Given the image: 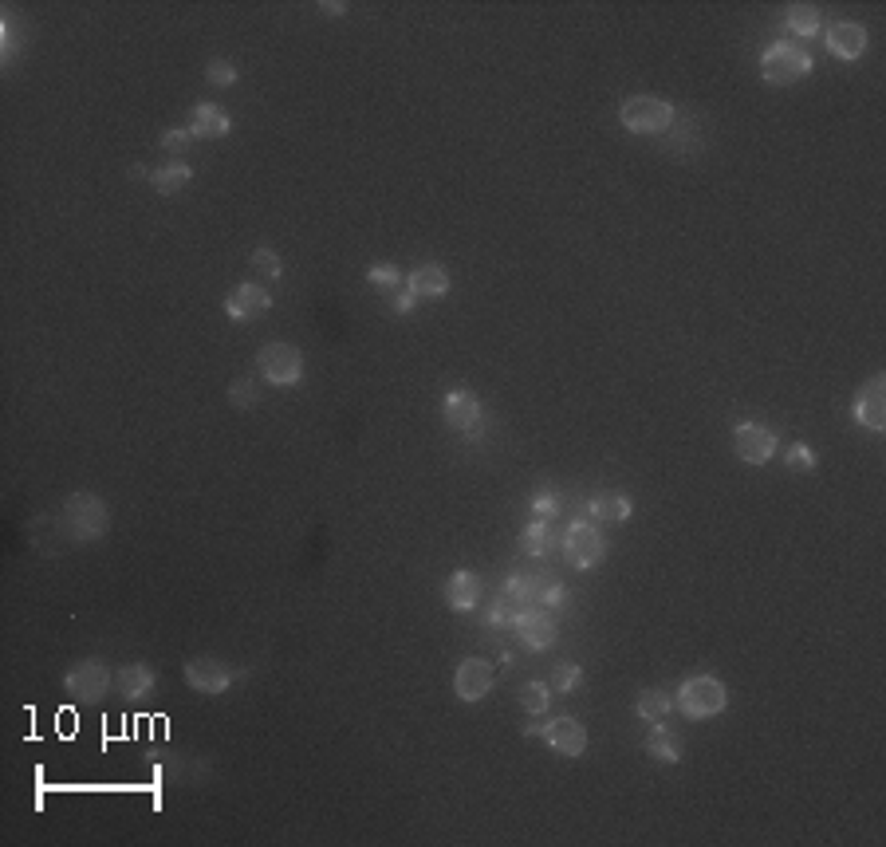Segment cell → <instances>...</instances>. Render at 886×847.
Returning <instances> with one entry per match:
<instances>
[{
	"mask_svg": "<svg viewBox=\"0 0 886 847\" xmlns=\"http://www.w3.org/2000/svg\"><path fill=\"white\" fill-rule=\"evenodd\" d=\"M107 528H111V509H107V501H103L99 493L79 489V493H71L64 501V509H60V532H64L71 544H95V540L107 536Z\"/></svg>",
	"mask_w": 886,
	"mask_h": 847,
	"instance_id": "obj_1",
	"label": "cell"
},
{
	"mask_svg": "<svg viewBox=\"0 0 886 847\" xmlns=\"http://www.w3.org/2000/svg\"><path fill=\"white\" fill-rule=\"evenodd\" d=\"M812 67H816L812 52L800 48V44H788V40H776L760 52V79L768 87H792V83L808 79Z\"/></svg>",
	"mask_w": 886,
	"mask_h": 847,
	"instance_id": "obj_2",
	"label": "cell"
},
{
	"mask_svg": "<svg viewBox=\"0 0 886 847\" xmlns=\"http://www.w3.org/2000/svg\"><path fill=\"white\" fill-rule=\"evenodd\" d=\"M674 706L690 721H709L729 706V686L713 674H690V678H682V686L674 694Z\"/></svg>",
	"mask_w": 886,
	"mask_h": 847,
	"instance_id": "obj_3",
	"label": "cell"
},
{
	"mask_svg": "<svg viewBox=\"0 0 886 847\" xmlns=\"http://www.w3.org/2000/svg\"><path fill=\"white\" fill-rule=\"evenodd\" d=\"M619 123L631 134H666L674 127V103L658 95H631L619 107Z\"/></svg>",
	"mask_w": 886,
	"mask_h": 847,
	"instance_id": "obj_4",
	"label": "cell"
},
{
	"mask_svg": "<svg viewBox=\"0 0 886 847\" xmlns=\"http://www.w3.org/2000/svg\"><path fill=\"white\" fill-rule=\"evenodd\" d=\"M115 686V670L103 662V658H79L75 666H67L64 674V690L75 702H103Z\"/></svg>",
	"mask_w": 886,
	"mask_h": 847,
	"instance_id": "obj_5",
	"label": "cell"
},
{
	"mask_svg": "<svg viewBox=\"0 0 886 847\" xmlns=\"http://www.w3.org/2000/svg\"><path fill=\"white\" fill-rule=\"evenodd\" d=\"M524 737L548 741V749L560 753V757H583V749H587V725H583L579 717H568V714L524 725Z\"/></svg>",
	"mask_w": 886,
	"mask_h": 847,
	"instance_id": "obj_6",
	"label": "cell"
},
{
	"mask_svg": "<svg viewBox=\"0 0 886 847\" xmlns=\"http://www.w3.org/2000/svg\"><path fill=\"white\" fill-rule=\"evenodd\" d=\"M256 367L272 387H296L304 379V355L296 343H284V339L264 343L256 355Z\"/></svg>",
	"mask_w": 886,
	"mask_h": 847,
	"instance_id": "obj_7",
	"label": "cell"
},
{
	"mask_svg": "<svg viewBox=\"0 0 886 847\" xmlns=\"http://www.w3.org/2000/svg\"><path fill=\"white\" fill-rule=\"evenodd\" d=\"M564 548H568V564L575 572H591V568L603 564V556H607V540H603V532L595 528V521H571L568 536H564Z\"/></svg>",
	"mask_w": 886,
	"mask_h": 847,
	"instance_id": "obj_8",
	"label": "cell"
},
{
	"mask_svg": "<svg viewBox=\"0 0 886 847\" xmlns=\"http://www.w3.org/2000/svg\"><path fill=\"white\" fill-rule=\"evenodd\" d=\"M512 631L520 635V643H524L528 651H552L556 639H560V623H556L552 611H544V607H516Z\"/></svg>",
	"mask_w": 886,
	"mask_h": 847,
	"instance_id": "obj_9",
	"label": "cell"
},
{
	"mask_svg": "<svg viewBox=\"0 0 886 847\" xmlns=\"http://www.w3.org/2000/svg\"><path fill=\"white\" fill-rule=\"evenodd\" d=\"M493 686H497V670H493V662L489 658H461L457 662V670H453V690H457V698L461 702H485L489 694H493Z\"/></svg>",
	"mask_w": 886,
	"mask_h": 847,
	"instance_id": "obj_10",
	"label": "cell"
},
{
	"mask_svg": "<svg viewBox=\"0 0 886 847\" xmlns=\"http://www.w3.org/2000/svg\"><path fill=\"white\" fill-rule=\"evenodd\" d=\"M780 450V438L768 430V426H760V422H737V430H733V454L741 457L745 465H768L772 457Z\"/></svg>",
	"mask_w": 886,
	"mask_h": 847,
	"instance_id": "obj_11",
	"label": "cell"
},
{
	"mask_svg": "<svg viewBox=\"0 0 886 847\" xmlns=\"http://www.w3.org/2000/svg\"><path fill=\"white\" fill-rule=\"evenodd\" d=\"M481 414H485V406H481V398L469 391V387H453V391H445L442 398V418L445 426H453V430H461V434H481Z\"/></svg>",
	"mask_w": 886,
	"mask_h": 847,
	"instance_id": "obj_12",
	"label": "cell"
},
{
	"mask_svg": "<svg viewBox=\"0 0 886 847\" xmlns=\"http://www.w3.org/2000/svg\"><path fill=\"white\" fill-rule=\"evenodd\" d=\"M182 678H186V686H193L197 694H225V690L233 686V670H229L221 658H213V654L190 658V662L182 666Z\"/></svg>",
	"mask_w": 886,
	"mask_h": 847,
	"instance_id": "obj_13",
	"label": "cell"
},
{
	"mask_svg": "<svg viewBox=\"0 0 886 847\" xmlns=\"http://www.w3.org/2000/svg\"><path fill=\"white\" fill-rule=\"evenodd\" d=\"M268 308H272V292H268L264 284H256V280L237 284V288L225 296V316H229L233 324H249L256 316H264Z\"/></svg>",
	"mask_w": 886,
	"mask_h": 847,
	"instance_id": "obj_14",
	"label": "cell"
},
{
	"mask_svg": "<svg viewBox=\"0 0 886 847\" xmlns=\"http://www.w3.org/2000/svg\"><path fill=\"white\" fill-rule=\"evenodd\" d=\"M851 414H855V422L867 426L871 434H883L886 430V375L867 379V387L855 394Z\"/></svg>",
	"mask_w": 886,
	"mask_h": 847,
	"instance_id": "obj_15",
	"label": "cell"
},
{
	"mask_svg": "<svg viewBox=\"0 0 886 847\" xmlns=\"http://www.w3.org/2000/svg\"><path fill=\"white\" fill-rule=\"evenodd\" d=\"M823 44L835 60H859L867 52V28L859 20H835V24H827Z\"/></svg>",
	"mask_w": 886,
	"mask_h": 847,
	"instance_id": "obj_16",
	"label": "cell"
},
{
	"mask_svg": "<svg viewBox=\"0 0 886 847\" xmlns=\"http://www.w3.org/2000/svg\"><path fill=\"white\" fill-rule=\"evenodd\" d=\"M442 595L449 611H477V603H481V576L469 572V568H457V572L445 580Z\"/></svg>",
	"mask_w": 886,
	"mask_h": 847,
	"instance_id": "obj_17",
	"label": "cell"
},
{
	"mask_svg": "<svg viewBox=\"0 0 886 847\" xmlns=\"http://www.w3.org/2000/svg\"><path fill=\"white\" fill-rule=\"evenodd\" d=\"M406 288L414 292V300H438V296H445V292L453 288V280H449L445 264L426 261V264H418V268L406 276Z\"/></svg>",
	"mask_w": 886,
	"mask_h": 847,
	"instance_id": "obj_18",
	"label": "cell"
},
{
	"mask_svg": "<svg viewBox=\"0 0 886 847\" xmlns=\"http://www.w3.org/2000/svg\"><path fill=\"white\" fill-rule=\"evenodd\" d=\"M646 753H650L654 761H662V765H678V761L686 757V737H682L674 725L654 721V729L646 733Z\"/></svg>",
	"mask_w": 886,
	"mask_h": 847,
	"instance_id": "obj_19",
	"label": "cell"
},
{
	"mask_svg": "<svg viewBox=\"0 0 886 847\" xmlns=\"http://www.w3.org/2000/svg\"><path fill=\"white\" fill-rule=\"evenodd\" d=\"M115 690L127 698V702H146L154 690H158V678L146 662H130L123 670H115Z\"/></svg>",
	"mask_w": 886,
	"mask_h": 847,
	"instance_id": "obj_20",
	"label": "cell"
},
{
	"mask_svg": "<svg viewBox=\"0 0 886 847\" xmlns=\"http://www.w3.org/2000/svg\"><path fill=\"white\" fill-rule=\"evenodd\" d=\"M190 131L193 138H225L233 131V119L225 115V107L217 103H197L190 115Z\"/></svg>",
	"mask_w": 886,
	"mask_h": 847,
	"instance_id": "obj_21",
	"label": "cell"
},
{
	"mask_svg": "<svg viewBox=\"0 0 886 847\" xmlns=\"http://www.w3.org/2000/svg\"><path fill=\"white\" fill-rule=\"evenodd\" d=\"M784 24H788V32H792V36L812 40V36H820V32H823V12L816 8V4L800 0V4H792V8L784 12Z\"/></svg>",
	"mask_w": 886,
	"mask_h": 847,
	"instance_id": "obj_22",
	"label": "cell"
},
{
	"mask_svg": "<svg viewBox=\"0 0 886 847\" xmlns=\"http://www.w3.org/2000/svg\"><path fill=\"white\" fill-rule=\"evenodd\" d=\"M587 513H591V521H603V524H627L634 513L631 497H623V493H611V497H595V501H587Z\"/></svg>",
	"mask_w": 886,
	"mask_h": 847,
	"instance_id": "obj_23",
	"label": "cell"
},
{
	"mask_svg": "<svg viewBox=\"0 0 886 847\" xmlns=\"http://www.w3.org/2000/svg\"><path fill=\"white\" fill-rule=\"evenodd\" d=\"M674 710V698L666 694V690H658V686H650V690H642L638 694V702H634V714L642 717V721H666V714Z\"/></svg>",
	"mask_w": 886,
	"mask_h": 847,
	"instance_id": "obj_24",
	"label": "cell"
},
{
	"mask_svg": "<svg viewBox=\"0 0 886 847\" xmlns=\"http://www.w3.org/2000/svg\"><path fill=\"white\" fill-rule=\"evenodd\" d=\"M150 182H154V190L162 197H170V194H178V190H186L193 182V170L186 166V162H170V166H162V170H154L150 174Z\"/></svg>",
	"mask_w": 886,
	"mask_h": 847,
	"instance_id": "obj_25",
	"label": "cell"
},
{
	"mask_svg": "<svg viewBox=\"0 0 886 847\" xmlns=\"http://www.w3.org/2000/svg\"><path fill=\"white\" fill-rule=\"evenodd\" d=\"M512 607H536V595H540V580L536 576H508L505 587H501Z\"/></svg>",
	"mask_w": 886,
	"mask_h": 847,
	"instance_id": "obj_26",
	"label": "cell"
},
{
	"mask_svg": "<svg viewBox=\"0 0 886 847\" xmlns=\"http://www.w3.org/2000/svg\"><path fill=\"white\" fill-rule=\"evenodd\" d=\"M520 706L532 717H544L548 706H552V686L540 682V678H536V682H524V686H520Z\"/></svg>",
	"mask_w": 886,
	"mask_h": 847,
	"instance_id": "obj_27",
	"label": "cell"
},
{
	"mask_svg": "<svg viewBox=\"0 0 886 847\" xmlns=\"http://www.w3.org/2000/svg\"><path fill=\"white\" fill-rule=\"evenodd\" d=\"M556 694H575L579 686H583V666L579 662H560L556 670H552V682H548Z\"/></svg>",
	"mask_w": 886,
	"mask_h": 847,
	"instance_id": "obj_28",
	"label": "cell"
},
{
	"mask_svg": "<svg viewBox=\"0 0 886 847\" xmlns=\"http://www.w3.org/2000/svg\"><path fill=\"white\" fill-rule=\"evenodd\" d=\"M560 509H564V501H560L556 489H540V493L532 497V521H556Z\"/></svg>",
	"mask_w": 886,
	"mask_h": 847,
	"instance_id": "obj_29",
	"label": "cell"
},
{
	"mask_svg": "<svg viewBox=\"0 0 886 847\" xmlns=\"http://www.w3.org/2000/svg\"><path fill=\"white\" fill-rule=\"evenodd\" d=\"M249 261H253L256 276H264V280H280V276H284V261H280L276 249H264V245H260V249H253Z\"/></svg>",
	"mask_w": 886,
	"mask_h": 847,
	"instance_id": "obj_30",
	"label": "cell"
},
{
	"mask_svg": "<svg viewBox=\"0 0 886 847\" xmlns=\"http://www.w3.org/2000/svg\"><path fill=\"white\" fill-rule=\"evenodd\" d=\"M520 548L528 556H544L548 552V521H528V528L520 532Z\"/></svg>",
	"mask_w": 886,
	"mask_h": 847,
	"instance_id": "obj_31",
	"label": "cell"
},
{
	"mask_svg": "<svg viewBox=\"0 0 886 847\" xmlns=\"http://www.w3.org/2000/svg\"><path fill=\"white\" fill-rule=\"evenodd\" d=\"M568 603V587L560 584V580H540V595H536V607H544V611H560Z\"/></svg>",
	"mask_w": 886,
	"mask_h": 847,
	"instance_id": "obj_32",
	"label": "cell"
},
{
	"mask_svg": "<svg viewBox=\"0 0 886 847\" xmlns=\"http://www.w3.org/2000/svg\"><path fill=\"white\" fill-rule=\"evenodd\" d=\"M229 402H233V406H241V410H249V406H256V402H260V391H256L253 375H241V379H233V383H229Z\"/></svg>",
	"mask_w": 886,
	"mask_h": 847,
	"instance_id": "obj_33",
	"label": "cell"
},
{
	"mask_svg": "<svg viewBox=\"0 0 886 847\" xmlns=\"http://www.w3.org/2000/svg\"><path fill=\"white\" fill-rule=\"evenodd\" d=\"M367 280L375 284V288H394V284H402V268L398 264H371L367 268Z\"/></svg>",
	"mask_w": 886,
	"mask_h": 847,
	"instance_id": "obj_34",
	"label": "cell"
},
{
	"mask_svg": "<svg viewBox=\"0 0 886 847\" xmlns=\"http://www.w3.org/2000/svg\"><path fill=\"white\" fill-rule=\"evenodd\" d=\"M205 79H209V83H217V87H233V83H237V67L229 64V60H209V67H205Z\"/></svg>",
	"mask_w": 886,
	"mask_h": 847,
	"instance_id": "obj_35",
	"label": "cell"
},
{
	"mask_svg": "<svg viewBox=\"0 0 886 847\" xmlns=\"http://www.w3.org/2000/svg\"><path fill=\"white\" fill-rule=\"evenodd\" d=\"M788 469H800V473H808V469H816V450L812 446H804V442H796V446H788Z\"/></svg>",
	"mask_w": 886,
	"mask_h": 847,
	"instance_id": "obj_36",
	"label": "cell"
},
{
	"mask_svg": "<svg viewBox=\"0 0 886 847\" xmlns=\"http://www.w3.org/2000/svg\"><path fill=\"white\" fill-rule=\"evenodd\" d=\"M512 615H516V607L508 603L505 607V595L485 611V627H493V631H501V627H512Z\"/></svg>",
	"mask_w": 886,
	"mask_h": 847,
	"instance_id": "obj_37",
	"label": "cell"
},
{
	"mask_svg": "<svg viewBox=\"0 0 886 847\" xmlns=\"http://www.w3.org/2000/svg\"><path fill=\"white\" fill-rule=\"evenodd\" d=\"M190 142H193V131H190V127L162 134V150H166V154H174V158H182V154L190 150Z\"/></svg>",
	"mask_w": 886,
	"mask_h": 847,
	"instance_id": "obj_38",
	"label": "cell"
},
{
	"mask_svg": "<svg viewBox=\"0 0 886 847\" xmlns=\"http://www.w3.org/2000/svg\"><path fill=\"white\" fill-rule=\"evenodd\" d=\"M414 304H418V300H414V292H410V288H406V292H398V296H394V304H390V312H394V316H406V312H410V308H414Z\"/></svg>",
	"mask_w": 886,
	"mask_h": 847,
	"instance_id": "obj_39",
	"label": "cell"
},
{
	"mask_svg": "<svg viewBox=\"0 0 886 847\" xmlns=\"http://www.w3.org/2000/svg\"><path fill=\"white\" fill-rule=\"evenodd\" d=\"M319 12H327V16H339V12H347V4H339V0H331V4H319Z\"/></svg>",
	"mask_w": 886,
	"mask_h": 847,
	"instance_id": "obj_40",
	"label": "cell"
},
{
	"mask_svg": "<svg viewBox=\"0 0 886 847\" xmlns=\"http://www.w3.org/2000/svg\"><path fill=\"white\" fill-rule=\"evenodd\" d=\"M130 178H150V170H146V166H138V162H134V166H130Z\"/></svg>",
	"mask_w": 886,
	"mask_h": 847,
	"instance_id": "obj_41",
	"label": "cell"
}]
</instances>
